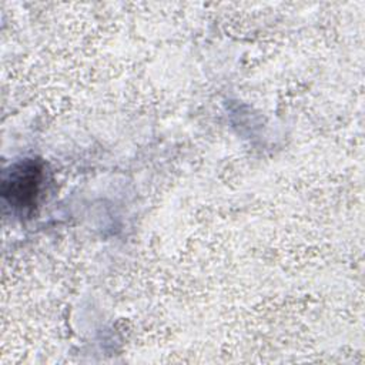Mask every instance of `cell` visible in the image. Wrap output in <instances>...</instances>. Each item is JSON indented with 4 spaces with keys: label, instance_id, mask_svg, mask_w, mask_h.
Masks as SVG:
<instances>
[{
    "label": "cell",
    "instance_id": "1",
    "mask_svg": "<svg viewBox=\"0 0 365 365\" xmlns=\"http://www.w3.org/2000/svg\"><path fill=\"white\" fill-rule=\"evenodd\" d=\"M44 180L43 164L24 160L13 165L4 177L3 197L14 211L29 214L38 202Z\"/></svg>",
    "mask_w": 365,
    "mask_h": 365
}]
</instances>
